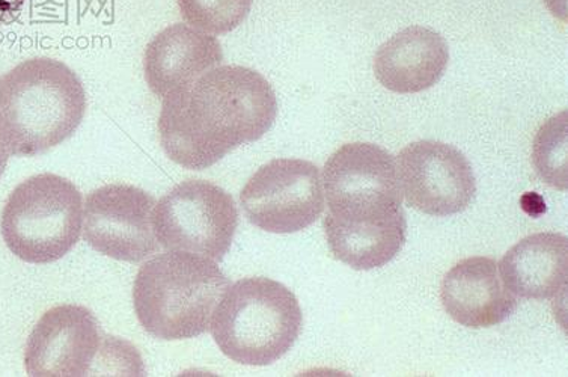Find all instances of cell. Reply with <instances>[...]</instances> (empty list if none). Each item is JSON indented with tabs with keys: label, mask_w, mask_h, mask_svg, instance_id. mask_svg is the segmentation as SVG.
<instances>
[{
	"label": "cell",
	"mask_w": 568,
	"mask_h": 377,
	"mask_svg": "<svg viewBox=\"0 0 568 377\" xmlns=\"http://www.w3.org/2000/svg\"><path fill=\"white\" fill-rule=\"evenodd\" d=\"M302 326V308L294 293L277 281L254 276L226 288L210 330L231 361L266 367L293 349Z\"/></svg>",
	"instance_id": "277c9868"
},
{
	"label": "cell",
	"mask_w": 568,
	"mask_h": 377,
	"mask_svg": "<svg viewBox=\"0 0 568 377\" xmlns=\"http://www.w3.org/2000/svg\"><path fill=\"white\" fill-rule=\"evenodd\" d=\"M223 61V50L216 37L187 24H172L159 32L144 53L145 81L159 99L172 91L191 85Z\"/></svg>",
	"instance_id": "4fadbf2b"
},
{
	"label": "cell",
	"mask_w": 568,
	"mask_h": 377,
	"mask_svg": "<svg viewBox=\"0 0 568 377\" xmlns=\"http://www.w3.org/2000/svg\"><path fill=\"white\" fill-rule=\"evenodd\" d=\"M85 111V88L64 62L32 58L0 78V140L12 156H38L61 145Z\"/></svg>",
	"instance_id": "7a4b0ae2"
},
{
	"label": "cell",
	"mask_w": 568,
	"mask_h": 377,
	"mask_svg": "<svg viewBox=\"0 0 568 377\" xmlns=\"http://www.w3.org/2000/svg\"><path fill=\"white\" fill-rule=\"evenodd\" d=\"M567 113H559L542 125L534 144L537 173L559 191L567 188Z\"/></svg>",
	"instance_id": "ac0fdd59"
},
{
	"label": "cell",
	"mask_w": 568,
	"mask_h": 377,
	"mask_svg": "<svg viewBox=\"0 0 568 377\" xmlns=\"http://www.w3.org/2000/svg\"><path fill=\"white\" fill-rule=\"evenodd\" d=\"M184 22L209 35H223L250 16L254 0H176Z\"/></svg>",
	"instance_id": "e0dca14e"
},
{
	"label": "cell",
	"mask_w": 568,
	"mask_h": 377,
	"mask_svg": "<svg viewBox=\"0 0 568 377\" xmlns=\"http://www.w3.org/2000/svg\"><path fill=\"white\" fill-rule=\"evenodd\" d=\"M323 191L324 220L357 224L404 215L397 162L378 145L355 142L336 150L324 165Z\"/></svg>",
	"instance_id": "8992f818"
},
{
	"label": "cell",
	"mask_w": 568,
	"mask_h": 377,
	"mask_svg": "<svg viewBox=\"0 0 568 377\" xmlns=\"http://www.w3.org/2000/svg\"><path fill=\"white\" fill-rule=\"evenodd\" d=\"M440 300L454 322L470 329L504 324L519 307V299L504 286L498 263L487 257L457 263L442 281Z\"/></svg>",
	"instance_id": "7c38bea8"
},
{
	"label": "cell",
	"mask_w": 568,
	"mask_h": 377,
	"mask_svg": "<svg viewBox=\"0 0 568 377\" xmlns=\"http://www.w3.org/2000/svg\"><path fill=\"white\" fill-rule=\"evenodd\" d=\"M113 337L101 334L94 314L79 305H61L44 313L29 335L24 368L31 377H83L106 363Z\"/></svg>",
	"instance_id": "9c48e42d"
},
{
	"label": "cell",
	"mask_w": 568,
	"mask_h": 377,
	"mask_svg": "<svg viewBox=\"0 0 568 377\" xmlns=\"http://www.w3.org/2000/svg\"><path fill=\"white\" fill-rule=\"evenodd\" d=\"M276 116V92L258 71L219 65L163 99L160 144L176 165L207 170L261 140Z\"/></svg>",
	"instance_id": "6da1fadb"
},
{
	"label": "cell",
	"mask_w": 568,
	"mask_h": 377,
	"mask_svg": "<svg viewBox=\"0 0 568 377\" xmlns=\"http://www.w3.org/2000/svg\"><path fill=\"white\" fill-rule=\"evenodd\" d=\"M397 173L406 203L424 215H458L477 194V179L468 157L444 142L407 145L398 154Z\"/></svg>",
	"instance_id": "30bf717a"
},
{
	"label": "cell",
	"mask_w": 568,
	"mask_h": 377,
	"mask_svg": "<svg viewBox=\"0 0 568 377\" xmlns=\"http://www.w3.org/2000/svg\"><path fill=\"white\" fill-rule=\"evenodd\" d=\"M240 203L251 224L264 232H302L322 217L326 205L318 166L302 159H275L252 175Z\"/></svg>",
	"instance_id": "ba28073f"
},
{
	"label": "cell",
	"mask_w": 568,
	"mask_h": 377,
	"mask_svg": "<svg viewBox=\"0 0 568 377\" xmlns=\"http://www.w3.org/2000/svg\"><path fill=\"white\" fill-rule=\"evenodd\" d=\"M27 0H0V27L14 22L22 14Z\"/></svg>",
	"instance_id": "d6986e66"
},
{
	"label": "cell",
	"mask_w": 568,
	"mask_h": 377,
	"mask_svg": "<svg viewBox=\"0 0 568 377\" xmlns=\"http://www.w3.org/2000/svg\"><path fill=\"white\" fill-rule=\"evenodd\" d=\"M155 200L130 184H108L88 195L83 237L97 253L118 262L141 263L158 253Z\"/></svg>",
	"instance_id": "8fae6325"
},
{
	"label": "cell",
	"mask_w": 568,
	"mask_h": 377,
	"mask_svg": "<svg viewBox=\"0 0 568 377\" xmlns=\"http://www.w3.org/2000/svg\"><path fill=\"white\" fill-rule=\"evenodd\" d=\"M0 230L8 248L23 262H58L82 234L83 196L61 175H33L8 196Z\"/></svg>",
	"instance_id": "5b68a950"
},
{
	"label": "cell",
	"mask_w": 568,
	"mask_h": 377,
	"mask_svg": "<svg viewBox=\"0 0 568 377\" xmlns=\"http://www.w3.org/2000/svg\"><path fill=\"white\" fill-rule=\"evenodd\" d=\"M331 253L352 269L373 271L393 262L406 243V216L385 222L341 224L324 220Z\"/></svg>",
	"instance_id": "2e32d148"
},
{
	"label": "cell",
	"mask_w": 568,
	"mask_h": 377,
	"mask_svg": "<svg viewBox=\"0 0 568 377\" xmlns=\"http://www.w3.org/2000/svg\"><path fill=\"white\" fill-rule=\"evenodd\" d=\"M230 279L202 255L168 251L142 264L133 287L134 313L154 338H196L209 333Z\"/></svg>",
	"instance_id": "3957f363"
},
{
	"label": "cell",
	"mask_w": 568,
	"mask_h": 377,
	"mask_svg": "<svg viewBox=\"0 0 568 377\" xmlns=\"http://www.w3.org/2000/svg\"><path fill=\"white\" fill-rule=\"evenodd\" d=\"M237 226L233 196L205 180L176 184L154 205L155 241L166 251H184L221 263L230 253Z\"/></svg>",
	"instance_id": "52a82bcc"
},
{
	"label": "cell",
	"mask_w": 568,
	"mask_h": 377,
	"mask_svg": "<svg viewBox=\"0 0 568 377\" xmlns=\"http://www.w3.org/2000/svg\"><path fill=\"white\" fill-rule=\"evenodd\" d=\"M10 151L7 150L3 141L0 140V177H2L3 173H6L8 161H10Z\"/></svg>",
	"instance_id": "ffe728a7"
},
{
	"label": "cell",
	"mask_w": 568,
	"mask_h": 377,
	"mask_svg": "<svg viewBox=\"0 0 568 377\" xmlns=\"http://www.w3.org/2000/svg\"><path fill=\"white\" fill-rule=\"evenodd\" d=\"M498 269L504 286L516 297L555 299L567 287L568 238L558 233L525 237L504 255Z\"/></svg>",
	"instance_id": "9a60e30c"
},
{
	"label": "cell",
	"mask_w": 568,
	"mask_h": 377,
	"mask_svg": "<svg viewBox=\"0 0 568 377\" xmlns=\"http://www.w3.org/2000/svg\"><path fill=\"white\" fill-rule=\"evenodd\" d=\"M449 50L445 38L423 27L395 33L378 48L374 74L386 90L416 94L435 86L448 67Z\"/></svg>",
	"instance_id": "5bb4252c"
}]
</instances>
